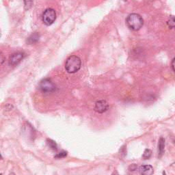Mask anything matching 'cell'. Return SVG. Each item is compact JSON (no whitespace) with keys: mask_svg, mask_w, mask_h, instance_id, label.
<instances>
[{"mask_svg":"<svg viewBox=\"0 0 175 175\" xmlns=\"http://www.w3.org/2000/svg\"><path fill=\"white\" fill-rule=\"evenodd\" d=\"M126 23L129 28L133 30V31H138V30L141 29V27H142L144 20L140 15L136 13H132L127 16Z\"/></svg>","mask_w":175,"mask_h":175,"instance_id":"cell-1","label":"cell"},{"mask_svg":"<svg viewBox=\"0 0 175 175\" xmlns=\"http://www.w3.org/2000/svg\"><path fill=\"white\" fill-rule=\"evenodd\" d=\"M82 66V60L77 55L69 56L65 63L66 71L68 73H75L78 71Z\"/></svg>","mask_w":175,"mask_h":175,"instance_id":"cell-2","label":"cell"},{"mask_svg":"<svg viewBox=\"0 0 175 175\" xmlns=\"http://www.w3.org/2000/svg\"><path fill=\"white\" fill-rule=\"evenodd\" d=\"M56 19V12L53 8H47L44 11L42 15V20L47 26H51Z\"/></svg>","mask_w":175,"mask_h":175,"instance_id":"cell-3","label":"cell"},{"mask_svg":"<svg viewBox=\"0 0 175 175\" xmlns=\"http://www.w3.org/2000/svg\"><path fill=\"white\" fill-rule=\"evenodd\" d=\"M39 88L44 93H52L55 90V85L51 79H44L40 82Z\"/></svg>","mask_w":175,"mask_h":175,"instance_id":"cell-4","label":"cell"},{"mask_svg":"<svg viewBox=\"0 0 175 175\" xmlns=\"http://www.w3.org/2000/svg\"><path fill=\"white\" fill-rule=\"evenodd\" d=\"M109 108V104L105 100H101L96 102L95 106H94V111L97 113L102 114L106 112Z\"/></svg>","mask_w":175,"mask_h":175,"instance_id":"cell-5","label":"cell"},{"mask_svg":"<svg viewBox=\"0 0 175 175\" xmlns=\"http://www.w3.org/2000/svg\"><path fill=\"white\" fill-rule=\"evenodd\" d=\"M23 57H24V54H23V53H21V52L15 53V54H12L9 59L10 65L15 66L16 65H18V64L22 60H23Z\"/></svg>","mask_w":175,"mask_h":175,"instance_id":"cell-6","label":"cell"},{"mask_svg":"<svg viewBox=\"0 0 175 175\" xmlns=\"http://www.w3.org/2000/svg\"><path fill=\"white\" fill-rule=\"evenodd\" d=\"M139 173L141 175H152L154 173V170L151 165H144L139 168Z\"/></svg>","mask_w":175,"mask_h":175,"instance_id":"cell-7","label":"cell"},{"mask_svg":"<svg viewBox=\"0 0 175 175\" xmlns=\"http://www.w3.org/2000/svg\"><path fill=\"white\" fill-rule=\"evenodd\" d=\"M165 149V139L163 138H160L158 144V151H159V157H161L164 152Z\"/></svg>","mask_w":175,"mask_h":175,"instance_id":"cell-8","label":"cell"},{"mask_svg":"<svg viewBox=\"0 0 175 175\" xmlns=\"http://www.w3.org/2000/svg\"><path fill=\"white\" fill-rule=\"evenodd\" d=\"M39 37H40L39 34H37V33H35V34H32L28 38V40H27V42H28L30 44L37 43V41L39 40Z\"/></svg>","mask_w":175,"mask_h":175,"instance_id":"cell-9","label":"cell"},{"mask_svg":"<svg viewBox=\"0 0 175 175\" xmlns=\"http://www.w3.org/2000/svg\"><path fill=\"white\" fill-rule=\"evenodd\" d=\"M168 26L170 29L175 30V16H170L167 21Z\"/></svg>","mask_w":175,"mask_h":175,"instance_id":"cell-10","label":"cell"},{"mask_svg":"<svg viewBox=\"0 0 175 175\" xmlns=\"http://www.w3.org/2000/svg\"><path fill=\"white\" fill-rule=\"evenodd\" d=\"M47 144L50 148L53 150H57V144L55 142L54 140H50V139H47Z\"/></svg>","mask_w":175,"mask_h":175,"instance_id":"cell-11","label":"cell"},{"mask_svg":"<svg viewBox=\"0 0 175 175\" xmlns=\"http://www.w3.org/2000/svg\"><path fill=\"white\" fill-rule=\"evenodd\" d=\"M152 155V151H151L150 149H146L145 151H144L143 155H142V157L144 158V159H149L150 157H151Z\"/></svg>","mask_w":175,"mask_h":175,"instance_id":"cell-12","label":"cell"},{"mask_svg":"<svg viewBox=\"0 0 175 175\" xmlns=\"http://www.w3.org/2000/svg\"><path fill=\"white\" fill-rule=\"evenodd\" d=\"M66 155H67V152L62 151V152H60V153H58V155H55V157L58 158V159H60V158L65 157Z\"/></svg>","mask_w":175,"mask_h":175,"instance_id":"cell-13","label":"cell"},{"mask_svg":"<svg viewBox=\"0 0 175 175\" xmlns=\"http://www.w3.org/2000/svg\"><path fill=\"white\" fill-rule=\"evenodd\" d=\"M171 66H172V68H173V70L175 72V57L173 58V60H172Z\"/></svg>","mask_w":175,"mask_h":175,"instance_id":"cell-14","label":"cell"},{"mask_svg":"<svg viewBox=\"0 0 175 175\" xmlns=\"http://www.w3.org/2000/svg\"><path fill=\"white\" fill-rule=\"evenodd\" d=\"M136 169H137V166H136L135 164H132L129 167V170H131V171H134L135 170H136Z\"/></svg>","mask_w":175,"mask_h":175,"instance_id":"cell-15","label":"cell"},{"mask_svg":"<svg viewBox=\"0 0 175 175\" xmlns=\"http://www.w3.org/2000/svg\"><path fill=\"white\" fill-rule=\"evenodd\" d=\"M4 55H3V54H2V55H1V60H2V62H1V63H2V64L3 62H4Z\"/></svg>","mask_w":175,"mask_h":175,"instance_id":"cell-16","label":"cell"},{"mask_svg":"<svg viewBox=\"0 0 175 175\" xmlns=\"http://www.w3.org/2000/svg\"><path fill=\"white\" fill-rule=\"evenodd\" d=\"M9 175H16V174H15V173H11L9 174Z\"/></svg>","mask_w":175,"mask_h":175,"instance_id":"cell-17","label":"cell"},{"mask_svg":"<svg viewBox=\"0 0 175 175\" xmlns=\"http://www.w3.org/2000/svg\"><path fill=\"white\" fill-rule=\"evenodd\" d=\"M163 175H166V172H164V171L163 172Z\"/></svg>","mask_w":175,"mask_h":175,"instance_id":"cell-18","label":"cell"},{"mask_svg":"<svg viewBox=\"0 0 175 175\" xmlns=\"http://www.w3.org/2000/svg\"><path fill=\"white\" fill-rule=\"evenodd\" d=\"M174 144H175V141H174Z\"/></svg>","mask_w":175,"mask_h":175,"instance_id":"cell-19","label":"cell"}]
</instances>
